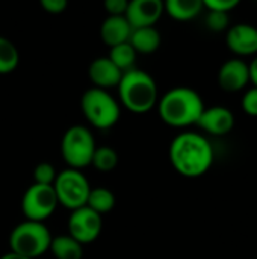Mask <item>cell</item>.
<instances>
[{
  "instance_id": "obj_1",
  "label": "cell",
  "mask_w": 257,
  "mask_h": 259,
  "mask_svg": "<svg viewBox=\"0 0 257 259\" xmlns=\"http://www.w3.org/2000/svg\"><path fill=\"white\" fill-rule=\"evenodd\" d=\"M214 147L211 141L197 132L179 134L170 144V162L185 178H200L214 164Z\"/></svg>"
},
{
  "instance_id": "obj_2",
  "label": "cell",
  "mask_w": 257,
  "mask_h": 259,
  "mask_svg": "<svg viewBox=\"0 0 257 259\" xmlns=\"http://www.w3.org/2000/svg\"><path fill=\"white\" fill-rule=\"evenodd\" d=\"M162 121L171 127H188L197 124L204 111L201 96L188 87H176L167 91L158 102Z\"/></svg>"
},
{
  "instance_id": "obj_3",
  "label": "cell",
  "mask_w": 257,
  "mask_h": 259,
  "mask_svg": "<svg viewBox=\"0 0 257 259\" xmlns=\"http://www.w3.org/2000/svg\"><path fill=\"white\" fill-rule=\"evenodd\" d=\"M117 88L123 106L133 114H145L159 102L155 79L147 71L139 68H132L123 73Z\"/></svg>"
},
{
  "instance_id": "obj_4",
  "label": "cell",
  "mask_w": 257,
  "mask_h": 259,
  "mask_svg": "<svg viewBox=\"0 0 257 259\" xmlns=\"http://www.w3.org/2000/svg\"><path fill=\"white\" fill-rule=\"evenodd\" d=\"M52 234L44 223L24 220L17 225L9 235V247L12 253L27 259H36L50 250Z\"/></svg>"
},
{
  "instance_id": "obj_5",
  "label": "cell",
  "mask_w": 257,
  "mask_h": 259,
  "mask_svg": "<svg viewBox=\"0 0 257 259\" xmlns=\"http://www.w3.org/2000/svg\"><path fill=\"white\" fill-rule=\"evenodd\" d=\"M80 108L85 118L97 129H111L120 120V105L106 91L100 88H89L83 93Z\"/></svg>"
},
{
  "instance_id": "obj_6",
  "label": "cell",
  "mask_w": 257,
  "mask_h": 259,
  "mask_svg": "<svg viewBox=\"0 0 257 259\" xmlns=\"http://www.w3.org/2000/svg\"><path fill=\"white\" fill-rule=\"evenodd\" d=\"M95 149L94 135L85 126H71L65 131L61 141L62 158L68 168L73 170H82L91 165Z\"/></svg>"
},
{
  "instance_id": "obj_7",
  "label": "cell",
  "mask_w": 257,
  "mask_h": 259,
  "mask_svg": "<svg viewBox=\"0 0 257 259\" xmlns=\"http://www.w3.org/2000/svg\"><path fill=\"white\" fill-rule=\"evenodd\" d=\"M53 190L56 193L59 205L65 206L70 211H76L86 206L91 185L88 182V178L80 170L67 168L58 173Z\"/></svg>"
},
{
  "instance_id": "obj_8",
  "label": "cell",
  "mask_w": 257,
  "mask_h": 259,
  "mask_svg": "<svg viewBox=\"0 0 257 259\" xmlns=\"http://www.w3.org/2000/svg\"><path fill=\"white\" fill-rule=\"evenodd\" d=\"M59 202L53 187L30 185L21 199V211L26 220L44 223L58 208Z\"/></svg>"
},
{
  "instance_id": "obj_9",
  "label": "cell",
  "mask_w": 257,
  "mask_h": 259,
  "mask_svg": "<svg viewBox=\"0 0 257 259\" xmlns=\"http://www.w3.org/2000/svg\"><path fill=\"white\" fill-rule=\"evenodd\" d=\"M101 215L88 206L71 211L68 219V235L82 246L94 243L101 232Z\"/></svg>"
},
{
  "instance_id": "obj_10",
  "label": "cell",
  "mask_w": 257,
  "mask_h": 259,
  "mask_svg": "<svg viewBox=\"0 0 257 259\" xmlns=\"http://www.w3.org/2000/svg\"><path fill=\"white\" fill-rule=\"evenodd\" d=\"M164 12V2L161 0H132L129 2L124 17L133 30L141 27H155Z\"/></svg>"
},
{
  "instance_id": "obj_11",
  "label": "cell",
  "mask_w": 257,
  "mask_h": 259,
  "mask_svg": "<svg viewBox=\"0 0 257 259\" xmlns=\"http://www.w3.org/2000/svg\"><path fill=\"white\" fill-rule=\"evenodd\" d=\"M226 44L238 56H253L257 53V27L248 23H238L227 29Z\"/></svg>"
},
{
  "instance_id": "obj_12",
  "label": "cell",
  "mask_w": 257,
  "mask_h": 259,
  "mask_svg": "<svg viewBox=\"0 0 257 259\" xmlns=\"http://www.w3.org/2000/svg\"><path fill=\"white\" fill-rule=\"evenodd\" d=\"M250 83V65L241 59L233 58L226 61L218 71V85L227 93H238Z\"/></svg>"
},
{
  "instance_id": "obj_13",
  "label": "cell",
  "mask_w": 257,
  "mask_h": 259,
  "mask_svg": "<svg viewBox=\"0 0 257 259\" xmlns=\"http://www.w3.org/2000/svg\"><path fill=\"white\" fill-rule=\"evenodd\" d=\"M197 126L209 135L223 137L227 135L235 126V115L227 106H211L204 108L203 114L200 115Z\"/></svg>"
},
{
  "instance_id": "obj_14",
  "label": "cell",
  "mask_w": 257,
  "mask_h": 259,
  "mask_svg": "<svg viewBox=\"0 0 257 259\" xmlns=\"http://www.w3.org/2000/svg\"><path fill=\"white\" fill-rule=\"evenodd\" d=\"M88 74L91 82L94 83V88H100L106 91L109 88H117L123 77V71L118 70L108 56L94 59L89 65Z\"/></svg>"
},
{
  "instance_id": "obj_15",
  "label": "cell",
  "mask_w": 257,
  "mask_h": 259,
  "mask_svg": "<svg viewBox=\"0 0 257 259\" xmlns=\"http://www.w3.org/2000/svg\"><path fill=\"white\" fill-rule=\"evenodd\" d=\"M101 39L106 46L115 47L118 44L129 42V38L132 35V27L126 17H109L103 21L100 27Z\"/></svg>"
},
{
  "instance_id": "obj_16",
  "label": "cell",
  "mask_w": 257,
  "mask_h": 259,
  "mask_svg": "<svg viewBox=\"0 0 257 259\" xmlns=\"http://www.w3.org/2000/svg\"><path fill=\"white\" fill-rule=\"evenodd\" d=\"M161 32L156 27H141L133 29L129 38V44L135 49L136 53L150 55L155 53L161 46Z\"/></svg>"
},
{
  "instance_id": "obj_17",
  "label": "cell",
  "mask_w": 257,
  "mask_h": 259,
  "mask_svg": "<svg viewBox=\"0 0 257 259\" xmlns=\"http://www.w3.org/2000/svg\"><path fill=\"white\" fill-rule=\"evenodd\" d=\"M204 9L201 0H168L164 3V11L177 21H189Z\"/></svg>"
},
{
  "instance_id": "obj_18",
  "label": "cell",
  "mask_w": 257,
  "mask_h": 259,
  "mask_svg": "<svg viewBox=\"0 0 257 259\" xmlns=\"http://www.w3.org/2000/svg\"><path fill=\"white\" fill-rule=\"evenodd\" d=\"M50 252L56 259H82L83 246L70 235H59L52 240Z\"/></svg>"
},
{
  "instance_id": "obj_19",
  "label": "cell",
  "mask_w": 257,
  "mask_h": 259,
  "mask_svg": "<svg viewBox=\"0 0 257 259\" xmlns=\"http://www.w3.org/2000/svg\"><path fill=\"white\" fill-rule=\"evenodd\" d=\"M86 206L97 212L98 215L108 214L114 209L115 206V196L111 190L98 187V188H91Z\"/></svg>"
},
{
  "instance_id": "obj_20",
  "label": "cell",
  "mask_w": 257,
  "mask_h": 259,
  "mask_svg": "<svg viewBox=\"0 0 257 259\" xmlns=\"http://www.w3.org/2000/svg\"><path fill=\"white\" fill-rule=\"evenodd\" d=\"M136 55L138 53L135 52V49L129 42H124V44H118L115 47H111L108 58L111 59V62L118 70H121L123 73H126V71L135 68Z\"/></svg>"
},
{
  "instance_id": "obj_21",
  "label": "cell",
  "mask_w": 257,
  "mask_h": 259,
  "mask_svg": "<svg viewBox=\"0 0 257 259\" xmlns=\"http://www.w3.org/2000/svg\"><path fill=\"white\" fill-rule=\"evenodd\" d=\"M20 55L12 41L0 36V74H8L14 71L18 65Z\"/></svg>"
},
{
  "instance_id": "obj_22",
  "label": "cell",
  "mask_w": 257,
  "mask_h": 259,
  "mask_svg": "<svg viewBox=\"0 0 257 259\" xmlns=\"http://www.w3.org/2000/svg\"><path fill=\"white\" fill-rule=\"evenodd\" d=\"M91 165H94L101 173H109L118 165V155L112 147L100 146L94 152Z\"/></svg>"
},
{
  "instance_id": "obj_23",
  "label": "cell",
  "mask_w": 257,
  "mask_h": 259,
  "mask_svg": "<svg viewBox=\"0 0 257 259\" xmlns=\"http://www.w3.org/2000/svg\"><path fill=\"white\" fill-rule=\"evenodd\" d=\"M56 176H58V173H56V170H55V167L52 164L41 162L33 170V184L53 187V184L56 181Z\"/></svg>"
},
{
  "instance_id": "obj_24",
  "label": "cell",
  "mask_w": 257,
  "mask_h": 259,
  "mask_svg": "<svg viewBox=\"0 0 257 259\" xmlns=\"http://www.w3.org/2000/svg\"><path fill=\"white\" fill-rule=\"evenodd\" d=\"M229 23H230L229 14L217 12V11H208L206 26H208L209 30H212V32H224V30H227L230 27Z\"/></svg>"
},
{
  "instance_id": "obj_25",
  "label": "cell",
  "mask_w": 257,
  "mask_h": 259,
  "mask_svg": "<svg viewBox=\"0 0 257 259\" xmlns=\"http://www.w3.org/2000/svg\"><path fill=\"white\" fill-rule=\"evenodd\" d=\"M203 6L208 11H217V12L229 14L236 6H239V0H204Z\"/></svg>"
},
{
  "instance_id": "obj_26",
  "label": "cell",
  "mask_w": 257,
  "mask_h": 259,
  "mask_svg": "<svg viewBox=\"0 0 257 259\" xmlns=\"http://www.w3.org/2000/svg\"><path fill=\"white\" fill-rule=\"evenodd\" d=\"M242 111L250 115V117H257V88H250L244 97H242Z\"/></svg>"
},
{
  "instance_id": "obj_27",
  "label": "cell",
  "mask_w": 257,
  "mask_h": 259,
  "mask_svg": "<svg viewBox=\"0 0 257 259\" xmlns=\"http://www.w3.org/2000/svg\"><path fill=\"white\" fill-rule=\"evenodd\" d=\"M129 2L127 0H106L105 9L109 17H124L127 11Z\"/></svg>"
},
{
  "instance_id": "obj_28",
  "label": "cell",
  "mask_w": 257,
  "mask_h": 259,
  "mask_svg": "<svg viewBox=\"0 0 257 259\" xmlns=\"http://www.w3.org/2000/svg\"><path fill=\"white\" fill-rule=\"evenodd\" d=\"M41 6L45 12L58 15L67 9L68 3H67V0H41Z\"/></svg>"
},
{
  "instance_id": "obj_29",
  "label": "cell",
  "mask_w": 257,
  "mask_h": 259,
  "mask_svg": "<svg viewBox=\"0 0 257 259\" xmlns=\"http://www.w3.org/2000/svg\"><path fill=\"white\" fill-rule=\"evenodd\" d=\"M250 65V82L257 88V56L248 64Z\"/></svg>"
},
{
  "instance_id": "obj_30",
  "label": "cell",
  "mask_w": 257,
  "mask_h": 259,
  "mask_svg": "<svg viewBox=\"0 0 257 259\" xmlns=\"http://www.w3.org/2000/svg\"><path fill=\"white\" fill-rule=\"evenodd\" d=\"M0 259H27V258L20 256V255H17V253H12V252H8V253H5V255H3Z\"/></svg>"
}]
</instances>
